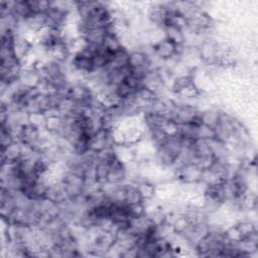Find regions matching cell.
<instances>
[{
    "label": "cell",
    "instance_id": "1",
    "mask_svg": "<svg viewBox=\"0 0 258 258\" xmlns=\"http://www.w3.org/2000/svg\"><path fill=\"white\" fill-rule=\"evenodd\" d=\"M127 167L125 162L118 156L109 164V173L107 184L124 183L127 177Z\"/></svg>",
    "mask_w": 258,
    "mask_h": 258
},
{
    "label": "cell",
    "instance_id": "2",
    "mask_svg": "<svg viewBox=\"0 0 258 258\" xmlns=\"http://www.w3.org/2000/svg\"><path fill=\"white\" fill-rule=\"evenodd\" d=\"M124 203L126 205H135L145 203L143 196L135 182L125 183V198Z\"/></svg>",
    "mask_w": 258,
    "mask_h": 258
}]
</instances>
